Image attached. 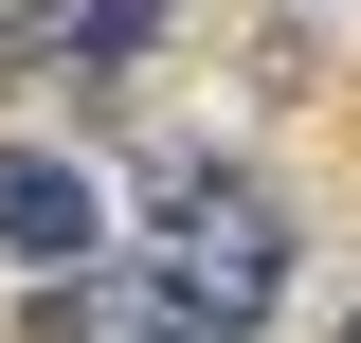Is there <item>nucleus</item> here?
Masks as SVG:
<instances>
[{
    "label": "nucleus",
    "instance_id": "f257e3e1",
    "mask_svg": "<svg viewBox=\"0 0 361 343\" xmlns=\"http://www.w3.org/2000/svg\"><path fill=\"white\" fill-rule=\"evenodd\" d=\"M271 289H289V217H271V181H180L163 217H145V253H127V307L163 343H253Z\"/></svg>",
    "mask_w": 361,
    "mask_h": 343
},
{
    "label": "nucleus",
    "instance_id": "f03ea898",
    "mask_svg": "<svg viewBox=\"0 0 361 343\" xmlns=\"http://www.w3.org/2000/svg\"><path fill=\"white\" fill-rule=\"evenodd\" d=\"M90 235H109V199H90V163H54V145H0V253L37 271H90Z\"/></svg>",
    "mask_w": 361,
    "mask_h": 343
},
{
    "label": "nucleus",
    "instance_id": "7ed1b4c3",
    "mask_svg": "<svg viewBox=\"0 0 361 343\" xmlns=\"http://www.w3.org/2000/svg\"><path fill=\"white\" fill-rule=\"evenodd\" d=\"M145 37H163V0H18V54L37 73H127Z\"/></svg>",
    "mask_w": 361,
    "mask_h": 343
},
{
    "label": "nucleus",
    "instance_id": "20e7f679",
    "mask_svg": "<svg viewBox=\"0 0 361 343\" xmlns=\"http://www.w3.org/2000/svg\"><path fill=\"white\" fill-rule=\"evenodd\" d=\"M37 343H163V325H145L127 289H90V271H54V289H37Z\"/></svg>",
    "mask_w": 361,
    "mask_h": 343
},
{
    "label": "nucleus",
    "instance_id": "39448f33",
    "mask_svg": "<svg viewBox=\"0 0 361 343\" xmlns=\"http://www.w3.org/2000/svg\"><path fill=\"white\" fill-rule=\"evenodd\" d=\"M0 54H18V0H0Z\"/></svg>",
    "mask_w": 361,
    "mask_h": 343
},
{
    "label": "nucleus",
    "instance_id": "423d86ee",
    "mask_svg": "<svg viewBox=\"0 0 361 343\" xmlns=\"http://www.w3.org/2000/svg\"><path fill=\"white\" fill-rule=\"evenodd\" d=\"M343 343H361V307H343Z\"/></svg>",
    "mask_w": 361,
    "mask_h": 343
}]
</instances>
